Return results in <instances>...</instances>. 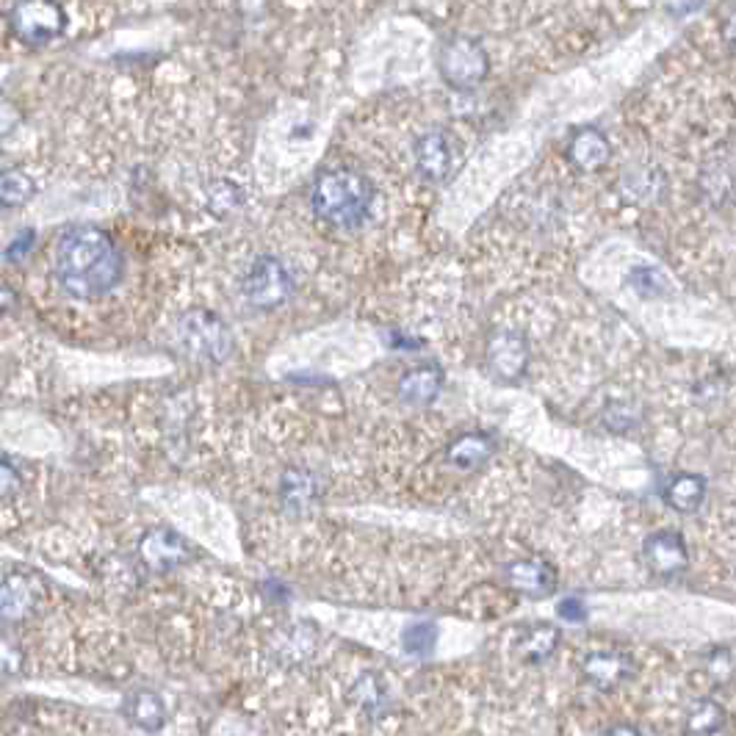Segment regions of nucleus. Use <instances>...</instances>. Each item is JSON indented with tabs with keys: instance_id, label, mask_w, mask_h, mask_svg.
<instances>
[{
	"instance_id": "nucleus-1",
	"label": "nucleus",
	"mask_w": 736,
	"mask_h": 736,
	"mask_svg": "<svg viewBox=\"0 0 736 736\" xmlns=\"http://www.w3.org/2000/svg\"><path fill=\"white\" fill-rule=\"evenodd\" d=\"M123 255L100 228H69L55 241L53 275L73 300H100L123 280Z\"/></svg>"
},
{
	"instance_id": "nucleus-2",
	"label": "nucleus",
	"mask_w": 736,
	"mask_h": 736,
	"mask_svg": "<svg viewBox=\"0 0 736 736\" xmlns=\"http://www.w3.org/2000/svg\"><path fill=\"white\" fill-rule=\"evenodd\" d=\"M371 200H375L371 183L360 173L346 169V166L321 173L314 183V194H310L314 214L327 225H335V228L360 225L368 208H371Z\"/></svg>"
},
{
	"instance_id": "nucleus-3",
	"label": "nucleus",
	"mask_w": 736,
	"mask_h": 736,
	"mask_svg": "<svg viewBox=\"0 0 736 736\" xmlns=\"http://www.w3.org/2000/svg\"><path fill=\"white\" fill-rule=\"evenodd\" d=\"M178 341L191 357L208 363L228 360L233 352V332L216 314L205 307L186 310L178 319Z\"/></svg>"
},
{
	"instance_id": "nucleus-4",
	"label": "nucleus",
	"mask_w": 736,
	"mask_h": 736,
	"mask_svg": "<svg viewBox=\"0 0 736 736\" xmlns=\"http://www.w3.org/2000/svg\"><path fill=\"white\" fill-rule=\"evenodd\" d=\"M241 289H244L250 305L261 307V310H271V307H280L282 302L289 300L291 291H294V277H291V271L285 269L280 258L258 255L246 266Z\"/></svg>"
},
{
	"instance_id": "nucleus-5",
	"label": "nucleus",
	"mask_w": 736,
	"mask_h": 736,
	"mask_svg": "<svg viewBox=\"0 0 736 736\" xmlns=\"http://www.w3.org/2000/svg\"><path fill=\"white\" fill-rule=\"evenodd\" d=\"M491 62L485 48L471 37H452L441 48V75L452 89H473L485 80Z\"/></svg>"
},
{
	"instance_id": "nucleus-6",
	"label": "nucleus",
	"mask_w": 736,
	"mask_h": 736,
	"mask_svg": "<svg viewBox=\"0 0 736 736\" xmlns=\"http://www.w3.org/2000/svg\"><path fill=\"white\" fill-rule=\"evenodd\" d=\"M12 25L17 37H23L25 42L42 45L64 31L67 14L50 0H34V3H17L12 9Z\"/></svg>"
},
{
	"instance_id": "nucleus-7",
	"label": "nucleus",
	"mask_w": 736,
	"mask_h": 736,
	"mask_svg": "<svg viewBox=\"0 0 736 736\" xmlns=\"http://www.w3.org/2000/svg\"><path fill=\"white\" fill-rule=\"evenodd\" d=\"M643 559L648 571L659 579L682 576L689 568L687 543L673 529H659V532L648 534L643 543Z\"/></svg>"
},
{
	"instance_id": "nucleus-8",
	"label": "nucleus",
	"mask_w": 736,
	"mask_h": 736,
	"mask_svg": "<svg viewBox=\"0 0 736 736\" xmlns=\"http://www.w3.org/2000/svg\"><path fill=\"white\" fill-rule=\"evenodd\" d=\"M485 363L498 380H518L529 366V341L516 330H496L487 338Z\"/></svg>"
},
{
	"instance_id": "nucleus-9",
	"label": "nucleus",
	"mask_w": 736,
	"mask_h": 736,
	"mask_svg": "<svg viewBox=\"0 0 736 736\" xmlns=\"http://www.w3.org/2000/svg\"><path fill=\"white\" fill-rule=\"evenodd\" d=\"M139 557L155 573H169L191 559L189 543L173 529H153L139 541Z\"/></svg>"
},
{
	"instance_id": "nucleus-10",
	"label": "nucleus",
	"mask_w": 736,
	"mask_h": 736,
	"mask_svg": "<svg viewBox=\"0 0 736 736\" xmlns=\"http://www.w3.org/2000/svg\"><path fill=\"white\" fill-rule=\"evenodd\" d=\"M507 584L518 596L548 598L557 589V571L546 559H518L507 564Z\"/></svg>"
},
{
	"instance_id": "nucleus-11",
	"label": "nucleus",
	"mask_w": 736,
	"mask_h": 736,
	"mask_svg": "<svg viewBox=\"0 0 736 736\" xmlns=\"http://www.w3.org/2000/svg\"><path fill=\"white\" fill-rule=\"evenodd\" d=\"M582 673L589 684L604 693H612L620 684H626L634 675V662L626 653H618V650H596L584 657Z\"/></svg>"
},
{
	"instance_id": "nucleus-12",
	"label": "nucleus",
	"mask_w": 736,
	"mask_h": 736,
	"mask_svg": "<svg viewBox=\"0 0 736 736\" xmlns=\"http://www.w3.org/2000/svg\"><path fill=\"white\" fill-rule=\"evenodd\" d=\"M39 598H42V587L37 579L12 573L3 579V589H0V614L7 623H20L37 609Z\"/></svg>"
},
{
	"instance_id": "nucleus-13",
	"label": "nucleus",
	"mask_w": 736,
	"mask_h": 736,
	"mask_svg": "<svg viewBox=\"0 0 736 736\" xmlns=\"http://www.w3.org/2000/svg\"><path fill=\"white\" fill-rule=\"evenodd\" d=\"M413 153H416L418 173L427 180H443L452 173V144L441 130H427L418 136Z\"/></svg>"
},
{
	"instance_id": "nucleus-14",
	"label": "nucleus",
	"mask_w": 736,
	"mask_h": 736,
	"mask_svg": "<svg viewBox=\"0 0 736 736\" xmlns=\"http://www.w3.org/2000/svg\"><path fill=\"white\" fill-rule=\"evenodd\" d=\"M568 158L582 173H596V169L607 166L609 158H612V144H609V139L601 130L584 128L568 144Z\"/></svg>"
},
{
	"instance_id": "nucleus-15",
	"label": "nucleus",
	"mask_w": 736,
	"mask_h": 736,
	"mask_svg": "<svg viewBox=\"0 0 736 736\" xmlns=\"http://www.w3.org/2000/svg\"><path fill=\"white\" fill-rule=\"evenodd\" d=\"M443 385V371L437 366H418L410 368L405 377L396 385V393H399V399L407 402V405L423 407L435 402V396L441 393Z\"/></svg>"
},
{
	"instance_id": "nucleus-16",
	"label": "nucleus",
	"mask_w": 736,
	"mask_h": 736,
	"mask_svg": "<svg viewBox=\"0 0 736 736\" xmlns=\"http://www.w3.org/2000/svg\"><path fill=\"white\" fill-rule=\"evenodd\" d=\"M620 191H623V196L632 200V203L639 205L653 203V200L664 191V175L659 173L657 166L634 164L629 166L626 173H623V178H620Z\"/></svg>"
},
{
	"instance_id": "nucleus-17",
	"label": "nucleus",
	"mask_w": 736,
	"mask_h": 736,
	"mask_svg": "<svg viewBox=\"0 0 736 736\" xmlns=\"http://www.w3.org/2000/svg\"><path fill=\"white\" fill-rule=\"evenodd\" d=\"M493 452H496V441L491 435L468 432V435L452 441V446L446 448V460L455 468H460V471H473V468L491 460Z\"/></svg>"
},
{
	"instance_id": "nucleus-18",
	"label": "nucleus",
	"mask_w": 736,
	"mask_h": 736,
	"mask_svg": "<svg viewBox=\"0 0 736 736\" xmlns=\"http://www.w3.org/2000/svg\"><path fill=\"white\" fill-rule=\"evenodd\" d=\"M280 498L294 512H305L319 498V479L305 468H291L280 479Z\"/></svg>"
},
{
	"instance_id": "nucleus-19",
	"label": "nucleus",
	"mask_w": 736,
	"mask_h": 736,
	"mask_svg": "<svg viewBox=\"0 0 736 736\" xmlns=\"http://www.w3.org/2000/svg\"><path fill=\"white\" fill-rule=\"evenodd\" d=\"M128 720L141 731H161L166 723V703L161 700L158 693H150V689H141V693H134L128 698Z\"/></svg>"
},
{
	"instance_id": "nucleus-20",
	"label": "nucleus",
	"mask_w": 736,
	"mask_h": 736,
	"mask_svg": "<svg viewBox=\"0 0 736 736\" xmlns=\"http://www.w3.org/2000/svg\"><path fill=\"white\" fill-rule=\"evenodd\" d=\"M316 650V629L314 626H291L275 639V653L282 664H302L310 659Z\"/></svg>"
},
{
	"instance_id": "nucleus-21",
	"label": "nucleus",
	"mask_w": 736,
	"mask_h": 736,
	"mask_svg": "<svg viewBox=\"0 0 736 736\" xmlns=\"http://www.w3.org/2000/svg\"><path fill=\"white\" fill-rule=\"evenodd\" d=\"M559 645V629L551 623H537V626L526 629L523 637L518 639V653H521L523 662L541 664L551 657Z\"/></svg>"
},
{
	"instance_id": "nucleus-22",
	"label": "nucleus",
	"mask_w": 736,
	"mask_h": 736,
	"mask_svg": "<svg viewBox=\"0 0 736 736\" xmlns=\"http://www.w3.org/2000/svg\"><path fill=\"white\" fill-rule=\"evenodd\" d=\"M664 498L678 512H695L706 498V479L698 477V473H682V477H675L670 482Z\"/></svg>"
},
{
	"instance_id": "nucleus-23",
	"label": "nucleus",
	"mask_w": 736,
	"mask_h": 736,
	"mask_svg": "<svg viewBox=\"0 0 736 736\" xmlns=\"http://www.w3.org/2000/svg\"><path fill=\"white\" fill-rule=\"evenodd\" d=\"M725 728V709L712 698H703L689 709L687 734L689 736H714Z\"/></svg>"
},
{
	"instance_id": "nucleus-24",
	"label": "nucleus",
	"mask_w": 736,
	"mask_h": 736,
	"mask_svg": "<svg viewBox=\"0 0 736 736\" xmlns=\"http://www.w3.org/2000/svg\"><path fill=\"white\" fill-rule=\"evenodd\" d=\"M37 191L34 180L28 178L20 169H7L3 173V180H0V200H3V208H14V205L28 203Z\"/></svg>"
},
{
	"instance_id": "nucleus-25",
	"label": "nucleus",
	"mask_w": 736,
	"mask_h": 736,
	"mask_svg": "<svg viewBox=\"0 0 736 736\" xmlns=\"http://www.w3.org/2000/svg\"><path fill=\"white\" fill-rule=\"evenodd\" d=\"M629 282H632V289L637 291L639 296H645V300H653V296H664L668 294V277L662 275L659 269H653V266H637V269H632V275H629Z\"/></svg>"
},
{
	"instance_id": "nucleus-26",
	"label": "nucleus",
	"mask_w": 736,
	"mask_h": 736,
	"mask_svg": "<svg viewBox=\"0 0 736 736\" xmlns=\"http://www.w3.org/2000/svg\"><path fill=\"white\" fill-rule=\"evenodd\" d=\"M352 700L360 709H366L368 714H375L382 706V700H385V689H382L380 678L377 675H363L360 682L355 684V689H352Z\"/></svg>"
},
{
	"instance_id": "nucleus-27",
	"label": "nucleus",
	"mask_w": 736,
	"mask_h": 736,
	"mask_svg": "<svg viewBox=\"0 0 736 736\" xmlns=\"http://www.w3.org/2000/svg\"><path fill=\"white\" fill-rule=\"evenodd\" d=\"M435 639H437L435 623H413L405 632V648L410 650V653H430V650L435 648Z\"/></svg>"
},
{
	"instance_id": "nucleus-28",
	"label": "nucleus",
	"mask_w": 736,
	"mask_h": 736,
	"mask_svg": "<svg viewBox=\"0 0 736 736\" xmlns=\"http://www.w3.org/2000/svg\"><path fill=\"white\" fill-rule=\"evenodd\" d=\"M239 196L241 191L236 189L233 183L221 180V183H216L214 189L208 191V205L214 214H228V211H233L236 205H239Z\"/></svg>"
},
{
	"instance_id": "nucleus-29",
	"label": "nucleus",
	"mask_w": 736,
	"mask_h": 736,
	"mask_svg": "<svg viewBox=\"0 0 736 736\" xmlns=\"http://www.w3.org/2000/svg\"><path fill=\"white\" fill-rule=\"evenodd\" d=\"M557 614L564 620H571V623H582V620L587 618V607H584V601H579V598H564V601H559Z\"/></svg>"
},
{
	"instance_id": "nucleus-30",
	"label": "nucleus",
	"mask_w": 736,
	"mask_h": 736,
	"mask_svg": "<svg viewBox=\"0 0 736 736\" xmlns=\"http://www.w3.org/2000/svg\"><path fill=\"white\" fill-rule=\"evenodd\" d=\"M734 662H731V653L728 650H718V653H712V662H709V673H712V678H718V682H725L731 673H734Z\"/></svg>"
},
{
	"instance_id": "nucleus-31",
	"label": "nucleus",
	"mask_w": 736,
	"mask_h": 736,
	"mask_svg": "<svg viewBox=\"0 0 736 736\" xmlns=\"http://www.w3.org/2000/svg\"><path fill=\"white\" fill-rule=\"evenodd\" d=\"M31 246H34V230H25V233L17 236V241H14V244L7 250V261L25 258V252L31 250Z\"/></svg>"
},
{
	"instance_id": "nucleus-32",
	"label": "nucleus",
	"mask_w": 736,
	"mask_h": 736,
	"mask_svg": "<svg viewBox=\"0 0 736 736\" xmlns=\"http://www.w3.org/2000/svg\"><path fill=\"white\" fill-rule=\"evenodd\" d=\"M0 491H3V498L12 496V491H20V473H14V468L9 462H3L0 468Z\"/></svg>"
},
{
	"instance_id": "nucleus-33",
	"label": "nucleus",
	"mask_w": 736,
	"mask_h": 736,
	"mask_svg": "<svg viewBox=\"0 0 736 736\" xmlns=\"http://www.w3.org/2000/svg\"><path fill=\"white\" fill-rule=\"evenodd\" d=\"M601 736H643V734H639V731L634 728V725H623V723H618V725H612V728H607V731H604Z\"/></svg>"
},
{
	"instance_id": "nucleus-34",
	"label": "nucleus",
	"mask_w": 736,
	"mask_h": 736,
	"mask_svg": "<svg viewBox=\"0 0 736 736\" xmlns=\"http://www.w3.org/2000/svg\"><path fill=\"white\" fill-rule=\"evenodd\" d=\"M728 37H731V42H736V14L731 17V23H728Z\"/></svg>"
}]
</instances>
